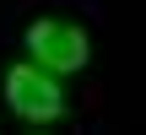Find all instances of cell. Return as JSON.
I'll return each mask as SVG.
<instances>
[{
	"label": "cell",
	"mask_w": 146,
	"mask_h": 135,
	"mask_svg": "<svg viewBox=\"0 0 146 135\" xmlns=\"http://www.w3.org/2000/svg\"><path fill=\"white\" fill-rule=\"evenodd\" d=\"M87 32L76 27V22H60V16H43V22H33L27 27V60L38 65V70H49V76H70V70H81L87 65Z\"/></svg>",
	"instance_id": "6da1fadb"
},
{
	"label": "cell",
	"mask_w": 146,
	"mask_h": 135,
	"mask_svg": "<svg viewBox=\"0 0 146 135\" xmlns=\"http://www.w3.org/2000/svg\"><path fill=\"white\" fill-rule=\"evenodd\" d=\"M5 97H11V108H16L22 119H33V124H49V119H60V114H65L60 76L38 70L33 60H22V65H11V70H5Z\"/></svg>",
	"instance_id": "7a4b0ae2"
}]
</instances>
